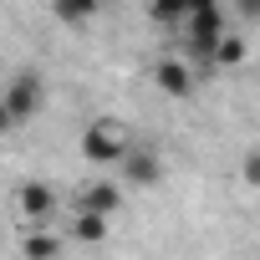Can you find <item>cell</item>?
Instances as JSON below:
<instances>
[{
  "instance_id": "cell-1",
  "label": "cell",
  "mask_w": 260,
  "mask_h": 260,
  "mask_svg": "<svg viewBox=\"0 0 260 260\" xmlns=\"http://www.w3.org/2000/svg\"><path fill=\"white\" fill-rule=\"evenodd\" d=\"M46 102V77L21 67L16 77H6V87H0V133H16V127H26Z\"/></svg>"
},
{
  "instance_id": "cell-2",
  "label": "cell",
  "mask_w": 260,
  "mask_h": 260,
  "mask_svg": "<svg viewBox=\"0 0 260 260\" xmlns=\"http://www.w3.org/2000/svg\"><path fill=\"white\" fill-rule=\"evenodd\" d=\"M127 143H133V127H127L122 117H97V122H87V133H82V158L97 164V169H107V164H117L127 153Z\"/></svg>"
},
{
  "instance_id": "cell-3",
  "label": "cell",
  "mask_w": 260,
  "mask_h": 260,
  "mask_svg": "<svg viewBox=\"0 0 260 260\" xmlns=\"http://www.w3.org/2000/svg\"><path fill=\"white\" fill-rule=\"evenodd\" d=\"M16 214H21L26 224H46V219L56 214V189H51L46 179H26V184H16Z\"/></svg>"
},
{
  "instance_id": "cell-4",
  "label": "cell",
  "mask_w": 260,
  "mask_h": 260,
  "mask_svg": "<svg viewBox=\"0 0 260 260\" xmlns=\"http://www.w3.org/2000/svg\"><path fill=\"white\" fill-rule=\"evenodd\" d=\"M153 82H158L164 97H194V67H189V56H164L153 67Z\"/></svg>"
},
{
  "instance_id": "cell-5",
  "label": "cell",
  "mask_w": 260,
  "mask_h": 260,
  "mask_svg": "<svg viewBox=\"0 0 260 260\" xmlns=\"http://www.w3.org/2000/svg\"><path fill=\"white\" fill-rule=\"evenodd\" d=\"M117 164H122V179H127V184H143V189H148V184L164 179L158 153H153V148H138V143H127V153H122Z\"/></svg>"
},
{
  "instance_id": "cell-6",
  "label": "cell",
  "mask_w": 260,
  "mask_h": 260,
  "mask_svg": "<svg viewBox=\"0 0 260 260\" xmlns=\"http://www.w3.org/2000/svg\"><path fill=\"white\" fill-rule=\"evenodd\" d=\"M117 204H122V189H117L112 179H97V184H87V194H82V209H92V214H102V219H112Z\"/></svg>"
},
{
  "instance_id": "cell-7",
  "label": "cell",
  "mask_w": 260,
  "mask_h": 260,
  "mask_svg": "<svg viewBox=\"0 0 260 260\" xmlns=\"http://www.w3.org/2000/svg\"><path fill=\"white\" fill-rule=\"evenodd\" d=\"M97 11H102V0H51V16L61 26H87L97 21Z\"/></svg>"
},
{
  "instance_id": "cell-8",
  "label": "cell",
  "mask_w": 260,
  "mask_h": 260,
  "mask_svg": "<svg viewBox=\"0 0 260 260\" xmlns=\"http://www.w3.org/2000/svg\"><path fill=\"white\" fill-rule=\"evenodd\" d=\"M77 219H82V224H77V235H82V240H102V230H107V219H102V214H92V209H82Z\"/></svg>"
},
{
  "instance_id": "cell-9",
  "label": "cell",
  "mask_w": 260,
  "mask_h": 260,
  "mask_svg": "<svg viewBox=\"0 0 260 260\" xmlns=\"http://www.w3.org/2000/svg\"><path fill=\"white\" fill-rule=\"evenodd\" d=\"M235 6H240V16L250 21V16H255V6H260V0H235Z\"/></svg>"
}]
</instances>
